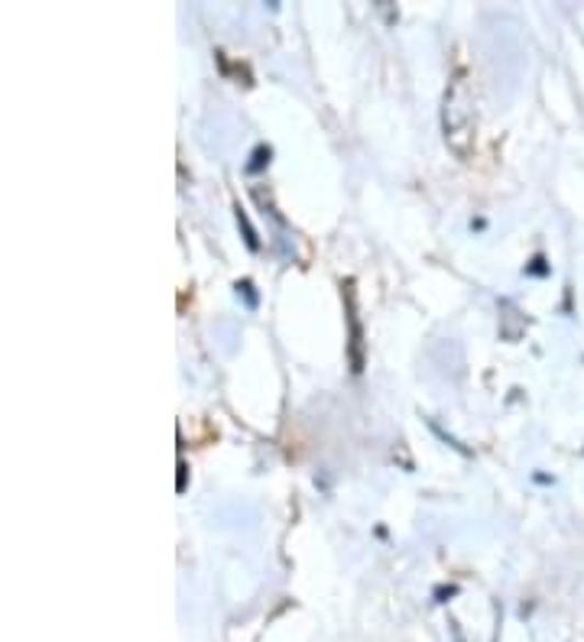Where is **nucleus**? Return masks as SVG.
Returning a JSON list of instances; mask_svg holds the SVG:
<instances>
[{
    "label": "nucleus",
    "instance_id": "f03ea898",
    "mask_svg": "<svg viewBox=\"0 0 584 642\" xmlns=\"http://www.w3.org/2000/svg\"><path fill=\"white\" fill-rule=\"evenodd\" d=\"M267 162H270V146H257V149H254V162L247 166V172H260Z\"/></svg>",
    "mask_w": 584,
    "mask_h": 642
},
{
    "label": "nucleus",
    "instance_id": "7ed1b4c3",
    "mask_svg": "<svg viewBox=\"0 0 584 642\" xmlns=\"http://www.w3.org/2000/svg\"><path fill=\"white\" fill-rule=\"evenodd\" d=\"M237 221H240V227H244V234H247V247H250V250H257L260 244H257V234H254V227H250V221H247V214L237 212Z\"/></svg>",
    "mask_w": 584,
    "mask_h": 642
},
{
    "label": "nucleus",
    "instance_id": "f257e3e1",
    "mask_svg": "<svg viewBox=\"0 0 584 642\" xmlns=\"http://www.w3.org/2000/svg\"><path fill=\"white\" fill-rule=\"evenodd\" d=\"M441 127H445V143L468 159L474 149V134H478V117H474V101L468 91L464 78H454L451 88L445 91V108H441Z\"/></svg>",
    "mask_w": 584,
    "mask_h": 642
}]
</instances>
